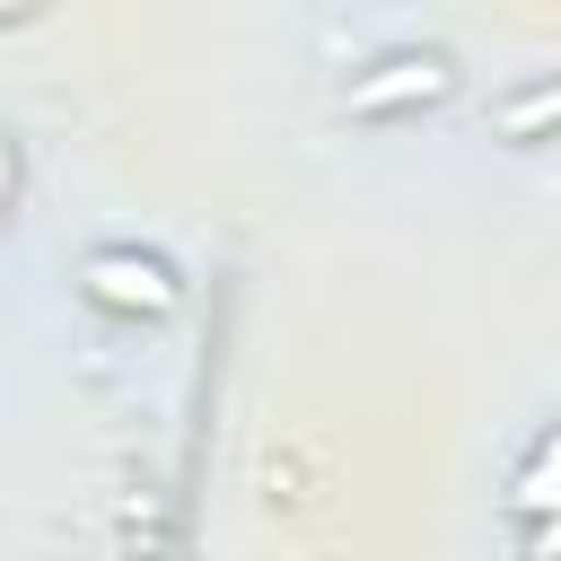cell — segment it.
Returning <instances> with one entry per match:
<instances>
[{
    "label": "cell",
    "mask_w": 561,
    "mask_h": 561,
    "mask_svg": "<svg viewBox=\"0 0 561 561\" xmlns=\"http://www.w3.org/2000/svg\"><path fill=\"white\" fill-rule=\"evenodd\" d=\"M88 289H96L105 307H149V316L175 307V280H167L149 254H96V263H88Z\"/></svg>",
    "instance_id": "obj_1"
},
{
    "label": "cell",
    "mask_w": 561,
    "mask_h": 561,
    "mask_svg": "<svg viewBox=\"0 0 561 561\" xmlns=\"http://www.w3.org/2000/svg\"><path fill=\"white\" fill-rule=\"evenodd\" d=\"M430 96H447V70L438 61H386L377 79L351 88V114H394V105H430Z\"/></svg>",
    "instance_id": "obj_2"
},
{
    "label": "cell",
    "mask_w": 561,
    "mask_h": 561,
    "mask_svg": "<svg viewBox=\"0 0 561 561\" xmlns=\"http://www.w3.org/2000/svg\"><path fill=\"white\" fill-rule=\"evenodd\" d=\"M543 123H561V88H535V96L500 105V140H526V131H543Z\"/></svg>",
    "instance_id": "obj_3"
},
{
    "label": "cell",
    "mask_w": 561,
    "mask_h": 561,
    "mask_svg": "<svg viewBox=\"0 0 561 561\" xmlns=\"http://www.w3.org/2000/svg\"><path fill=\"white\" fill-rule=\"evenodd\" d=\"M517 500H526V508H561V430L543 438V456H535V473L517 482Z\"/></svg>",
    "instance_id": "obj_4"
},
{
    "label": "cell",
    "mask_w": 561,
    "mask_h": 561,
    "mask_svg": "<svg viewBox=\"0 0 561 561\" xmlns=\"http://www.w3.org/2000/svg\"><path fill=\"white\" fill-rule=\"evenodd\" d=\"M9 167H18V158H9V140H0V193H9Z\"/></svg>",
    "instance_id": "obj_5"
}]
</instances>
